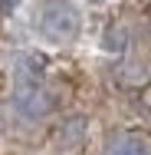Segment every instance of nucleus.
<instances>
[{"label": "nucleus", "mask_w": 151, "mask_h": 155, "mask_svg": "<svg viewBox=\"0 0 151 155\" xmlns=\"http://www.w3.org/2000/svg\"><path fill=\"white\" fill-rule=\"evenodd\" d=\"M27 23L39 43L59 50V46H72L82 36L86 20L76 0H33L27 7Z\"/></svg>", "instance_id": "nucleus-1"}, {"label": "nucleus", "mask_w": 151, "mask_h": 155, "mask_svg": "<svg viewBox=\"0 0 151 155\" xmlns=\"http://www.w3.org/2000/svg\"><path fill=\"white\" fill-rule=\"evenodd\" d=\"M13 109L23 119H43V116H49L53 99H49V93L39 83H20L17 93H13Z\"/></svg>", "instance_id": "nucleus-2"}, {"label": "nucleus", "mask_w": 151, "mask_h": 155, "mask_svg": "<svg viewBox=\"0 0 151 155\" xmlns=\"http://www.w3.org/2000/svg\"><path fill=\"white\" fill-rule=\"evenodd\" d=\"M105 155H151V145H148V139L138 135V132H118V135L109 139Z\"/></svg>", "instance_id": "nucleus-3"}, {"label": "nucleus", "mask_w": 151, "mask_h": 155, "mask_svg": "<svg viewBox=\"0 0 151 155\" xmlns=\"http://www.w3.org/2000/svg\"><path fill=\"white\" fill-rule=\"evenodd\" d=\"M99 50H102V53H109V56H121V53L128 50V30H125L121 23L105 27L102 36H99Z\"/></svg>", "instance_id": "nucleus-4"}, {"label": "nucleus", "mask_w": 151, "mask_h": 155, "mask_svg": "<svg viewBox=\"0 0 151 155\" xmlns=\"http://www.w3.org/2000/svg\"><path fill=\"white\" fill-rule=\"evenodd\" d=\"M89 132V119L86 116H69L66 122L59 125V145L62 149H76Z\"/></svg>", "instance_id": "nucleus-5"}, {"label": "nucleus", "mask_w": 151, "mask_h": 155, "mask_svg": "<svg viewBox=\"0 0 151 155\" xmlns=\"http://www.w3.org/2000/svg\"><path fill=\"white\" fill-rule=\"evenodd\" d=\"M20 10H23V0H0V17L3 20H13Z\"/></svg>", "instance_id": "nucleus-6"}, {"label": "nucleus", "mask_w": 151, "mask_h": 155, "mask_svg": "<svg viewBox=\"0 0 151 155\" xmlns=\"http://www.w3.org/2000/svg\"><path fill=\"white\" fill-rule=\"evenodd\" d=\"M86 3H89V7H109L112 0H86Z\"/></svg>", "instance_id": "nucleus-7"}]
</instances>
